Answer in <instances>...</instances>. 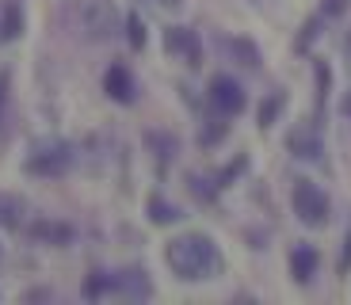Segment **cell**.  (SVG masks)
<instances>
[{
  "instance_id": "1",
  "label": "cell",
  "mask_w": 351,
  "mask_h": 305,
  "mask_svg": "<svg viewBox=\"0 0 351 305\" xmlns=\"http://www.w3.org/2000/svg\"><path fill=\"white\" fill-rule=\"evenodd\" d=\"M168 267H172L176 279L184 282H202V279H214L221 271V252L218 244L210 241L206 233H184L168 244L165 252Z\"/></svg>"
},
{
  "instance_id": "2",
  "label": "cell",
  "mask_w": 351,
  "mask_h": 305,
  "mask_svg": "<svg viewBox=\"0 0 351 305\" xmlns=\"http://www.w3.org/2000/svg\"><path fill=\"white\" fill-rule=\"evenodd\" d=\"M69 19L88 42H107L119 31V12L111 0H69Z\"/></svg>"
},
{
  "instance_id": "3",
  "label": "cell",
  "mask_w": 351,
  "mask_h": 305,
  "mask_svg": "<svg viewBox=\"0 0 351 305\" xmlns=\"http://www.w3.org/2000/svg\"><path fill=\"white\" fill-rule=\"evenodd\" d=\"M290 206H294L302 225H309V229H325L328 218H332V202H328V195L313 180H294V187H290Z\"/></svg>"
},
{
  "instance_id": "4",
  "label": "cell",
  "mask_w": 351,
  "mask_h": 305,
  "mask_svg": "<svg viewBox=\"0 0 351 305\" xmlns=\"http://www.w3.org/2000/svg\"><path fill=\"white\" fill-rule=\"evenodd\" d=\"M206 99H210V107L218 111V119H233V114H241V111L248 107L245 88H241L233 77H214Z\"/></svg>"
},
{
  "instance_id": "5",
  "label": "cell",
  "mask_w": 351,
  "mask_h": 305,
  "mask_svg": "<svg viewBox=\"0 0 351 305\" xmlns=\"http://www.w3.org/2000/svg\"><path fill=\"white\" fill-rule=\"evenodd\" d=\"M69 164H73V149H69V145H50V149H38L35 157L27 160V168H31L35 175H62Z\"/></svg>"
},
{
  "instance_id": "6",
  "label": "cell",
  "mask_w": 351,
  "mask_h": 305,
  "mask_svg": "<svg viewBox=\"0 0 351 305\" xmlns=\"http://www.w3.org/2000/svg\"><path fill=\"white\" fill-rule=\"evenodd\" d=\"M287 149L294 153L298 160H321V153H325V145H321V134L313 130V122H306V126H294L287 138Z\"/></svg>"
},
{
  "instance_id": "7",
  "label": "cell",
  "mask_w": 351,
  "mask_h": 305,
  "mask_svg": "<svg viewBox=\"0 0 351 305\" xmlns=\"http://www.w3.org/2000/svg\"><path fill=\"white\" fill-rule=\"evenodd\" d=\"M165 46H168V53H180V58H184L187 65H199V58H202L199 35H195L191 27H168Z\"/></svg>"
},
{
  "instance_id": "8",
  "label": "cell",
  "mask_w": 351,
  "mask_h": 305,
  "mask_svg": "<svg viewBox=\"0 0 351 305\" xmlns=\"http://www.w3.org/2000/svg\"><path fill=\"white\" fill-rule=\"evenodd\" d=\"M317 267H321V252H317L313 244H298L294 252H290V275H294V282H313Z\"/></svg>"
},
{
  "instance_id": "9",
  "label": "cell",
  "mask_w": 351,
  "mask_h": 305,
  "mask_svg": "<svg viewBox=\"0 0 351 305\" xmlns=\"http://www.w3.org/2000/svg\"><path fill=\"white\" fill-rule=\"evenodd\" d=\"M104 88H107V96L119 99V103H134V92H138L126 65H111V69H107V77H104Z\"/></svg>"
},
{
  "instance_id": "10",
  "label": "cell",
  "mask_w": 351,
  "mask_h": 305,
  "mask_svg": "<svg viewBox=\"0 0 351 305\" xmlns=\"http://www.w3.org/2000/svg\"><path fill=\"white\" fill-rule=\"evenodd\" d=\"M221 50L237 61V65H245V69H260V46L248 42V38H241V35L221 38Z\"/></svg>"
},
{
  "instance_id": "11",
  "label": "cell",
  "mask_w": 351,
  "mask_h": 305,
  "mask_svg": "<svg viewBox=\"0 0 351 305\" xmlns=\"http://www.w3.org/2000/svg\"><path fill=\"white\" fill-rule=\"evenodd\" d=\"M114 290H123V294H130V297H149L153 294L149 275H145V271H138V267L123 271V275H114Z\"/></svg>"
},
{
  "instance_id": "12",
  "label": "cell",
  "mask_w": 351,
  "mask_h": 305,
  "mask_svg": "<svg viewBox=\"0 0 351 305\" xmlns=\"http://www.w3.org/2000/svg\"><path fill=\"white\" fill-rule=\"evenodd\" d=\"M23 221H27V199H19V195H0V225L19 229Z\"/></svg>"
},
{
  "instance_id": "13",
  "label": "cell",
  "mask_w": 351,
  "mask_h": 305,
  "mask_svg": "<svg viewBox=\"0 0 351 305\" xmlns=\"http://www.w3.org/2000/svg\"><path fill=\"white\" fill-rule=\"evenodd\" d=\"M149 218H153V225H172V221H180L184 214H180L172 202H165L160 195H153L149 199Z\"/></svg>"
},
{
  "instance_id": "14",
  "label": "cell",
  "mask_w": 351,
  "mask_h": 305,
  "mask_svg": "<svg viewBox=\"0 0 351 305\" xmlns=\"http://www.w3.org/2000/svg\"><path fill=\"white\" fill-rule=\"evenodd\" d=\"M23 31V12L19 4H4V23H0V38H16Z\"/></svg>"
},
{
  "instance_id": "15",
  "label": "cell",
  "mask_w": 351,
  "mask_h": 305,
  "mask_svg": "<svg viewBox=\"0 0 351 305\" xmlns=\"http://www.w3.org/2000/svg\"><path fill=\"white\" fill-rule=\"evenodd\" d=\"M282 103H287L282 96H267V99H263V103H260V130H267V126H275V119H279Z\"/></svg>"
},
{
  "instance_id": "16",
  "label": "cell",
  "mask_w": 351,
  "mask_h": 305,
  "mask_svg": "<svg viewBox=\"0 0 351 305\" xmlns=\"http://www.w3.org/2000/svg\"><path fill=\"white\" fill-rule=\"evenodd\" d=\"M313 73H317V103H325L328 84H332V73H328V65H325V61H313Z\"/></svg>"
},
{
  "instance_id": "17",
  "label": "cell",
  "mask_w": 351,
  "mask_h": 305,
  "mask_svg": "<svg viewBox=\"0 0 351 305\" xmlns=\"http://www.w3.org/2000/svg\"><path fill=\"white\" fill-rule=\"evenodd\" d=\"M126 31H130V35H126V38H130V46H134V50H141V46H145V23H141V16L126 19Z\"/></svg>"
},
{
  "instance_id": "18",
  "label": "cell",
  "mask_w": 351,
  "mask_h": 305,
  "mask_svg": "<svg viewBox=\"0 0 351 305\" xmlns=\"http://www.w3.org/2000/svg\"><path fill=\"white\" fill-rule=\"evenodd\" d=\"M35 236H43V241H69V229H65V225H50V221H43V225H35Z\"/></svg>"
},
{
  "instance_id": "19",
  "label": "cell",
  "mask_w": 351,
  "mask_h": 305,
  "mask_svg": "<svg viewBox=\"0 0 351 305\" xmlns=\"http://www.w3.org/2000/svg\"><path fill=\"white\" fill-rule=\"evenodd\" d=\"M321 35V19H306V27H302V38H298V50H309V42Z\"/></svg>"
},
{
  "instance_id": "20",
  "label": "cell",
  "mask_w": 351,
  "mask_h": 305,
  "mask_svg": "<svg viewBox=\"0 0 351 305\" xmlns=\"http://www.w3.org/2000/svg\"><path fill=\"white\" fill-rule=\"evenodd\" d=\"M348 8H351V0H321V16H328V19L343 16Z\"/></svg>"
},
{
  "instance_id": "21",
  "label": "cell",
  "mask_w": 351,
  "mask_h": 305,
  "mask_svg": "<svg viewBox=\"0 0 351 305\" xmlns=\"http://www.w3.org/2000/svg\"><path fill=\"white\" fill-rule=\"evenodd\" d=\"M226 130H229L226 122H214L210 130H202V134H199V141H202V145H214V141H221V138H226Z\"/></svg>"
},
{
  "instance_id": "22",
  "label": "cell",
  "mask_w": 351,
  "mask_h": 305,
  "mask_svg": "<svg viewBox=\"0 0 351 305\" xmlns=\"http://www.w3.org/2000/svg\"><path fill=\"white\" fill-rule=\"evenodd\" d=\"M343 271H351V233L343 236V252H340V275Z\"/></svg>"
},
{
  "instance_id": "23",
  "label": "cell",
  "mask_w": 351,
  "mask_h": 305,
  "mask_svg": "<svg viewBox=\"0 0 351 305\" xmlns=\"http://www.w3.org/2000/svg\"><path fill=\"white\" fill-rule=\"evenodd\" d=\"M153 4H160V8H180L184 0H153Z\"/></svg>"
},
{
  "instance_id": "24",
  "label": "cell",
  "mask_w": 351,
  "mask_h": 305,
  "mask_svg": "<svg viewBox=\"0 0 351 305\" xmlns=\"http://www.w3.org/2000/svg\"><path fill=\"white\" fill-rule=\"evenodd\" d=\"M340 111H343V114H348V119H351V92H348V96H343V103H340Z\"/></svg>"
},
{
  "instance_id": "25",
  "label": "cell",
  "mask_w": 351,
  "mask_h": 305,
  "mask_svg": "<svg viewBox=\"0 0 351 305\" xmlns=\"http://www.w3.org/2000/svg\"><path fill=\"white\" fill-rule=\"evenodd\" d=\"M343 50H348V58H351V31H348V38H343Z\"/></svg>"
}]
</instances>
